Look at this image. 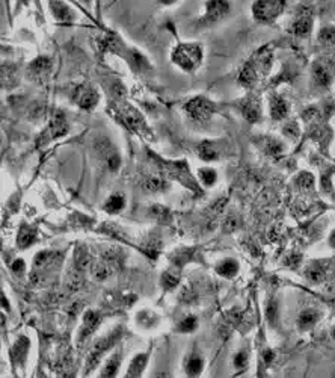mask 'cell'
I'll use <instances>...</instances> for the list:
<instances>
[{
  "label": "cell",
  "mask_w": 335,
  "mask_h": 378,
  "mask_svg": "<svg viewBox=\"0 0 335 378\" xmlns=\"http://www.w3.org/2000/svg\"><path fill=\"white\" fill-rule=\"evenodd\" d=\"M296 183H298V187L301 189H311L314 187V177L308 173H302V174H299Z\"/></svg>",
  "instance_id": "8d00e7d4"
},
{
  "label": "cell",
  "mask_w": 335,
  "mask_h": 378,
  "mask_svg": "<svg viewBox=\"0 0 335 378\" xmlns=\"http://www.w3.org/2000/svg\"><path fill=\"white\" fill-rule=\"evenodd\" d=\"M191 259H192V250H182L180 253H175L171 260H173V264L177 268H183Z\"/></svg>",
  "instance_id": "e575fe53"
},
{
  "label": "cell",
  "mask_w": 335,
  "mask_h": 378,
  "mask_svg": "<svg viewBox=\"0 0 335 378\" xmlns=\"http://www.w3.org/2000/svg\"><path fill=\"white\" fill-rule=\"evenodd\" d=\"M35 241H36V231L32 227L23 226L19 231V236H17V244L20 249H29V246L32 245Z\"/></svg>",
  "instance_id": "44dd1931"
},
{
  "label": "cell",
  "mask_w": 335,
  "mask_h": 378,
  "mask_svg": "<svg viewBox=\"0 0 335 378\" xmlns=\"http://www.w3.org/2000/svg\"><path fill=\"white\" fill-rule=\"evenodd\" d=\"M240 109L249 123H257L261 118V106L255 97H248L246 100H244L240 103Z\"/></svg>",
  "instance_id": "5bb4252c"
},
{
  "label": "cell",
  "mask_w": 335,
  "mask_h": 378,
  "mask_svg": "<svg viewBox=\"0 0 335 378\" xmlns=\"http://www.w3.org/2000/svg\"><path fill=\"white\" fill-rule=\"evenodd\" d=\"M198 176H199V180L204 183L206 187H212V185H215L217 180V174L212 168H201Z\"/></svg>",
  "instance_id": "d6a6232c"
},
{
  "label": "cell",
  "mask_w": 335,
  "mask_h": 378,
  "mask_svg": "<svg viewBox=\"0 0 335 378\" xmlns=\"http://www.w3.org/2000/svg\"><path fill=\"white\" fill-rule=\"evenodd\" d=\"M28 350H29V341L28 337H19V341L14 344L12 351H11V357L15 361V364H23L28 356Z\"/></svg>",
  "instance_id": "d6986e66"
},
{
  "label": "cell",
  "mask_w": 335,
  "mask_h": 378,
  "mask_svg": "<svg viewBox=\"0 0 335 378\" xmlns=\"http://www.w3.org/2000/svg\"><path fill=\"white\" fill-rule=\"evenodd\" d=\"M317 319H318V312L314 311V308H307V311H303L299 315L298 324H299L301 328H310V327L314 326V324L317 322Z\"/></svg>",
  "instance_id": "d4e9b609"
},
{
  "label": "cell",
  "mask_w": 335,
  "mask_h": 378,
  "mask_svg": "<svg viewBox=\"0 0 335 378\" xmlns=\"http://www.w3.org/2000/svg\"><path fill=\"white\" fill-rule=\"evenodd\" d=\"M49 12L61 25H72L76 21V11L67 0H49Z\"/></svg>",
  "instance_id": "ba28073f"
},
{
  "label": "cell",
  "mask_w": 335,
  "mask_h": 378,
  "mask_svg": "<svg viewBox=\"0 0 335 378\" xmlns=\"http://www.w3.org/2000/svg\"><path fill=\"white\" fill-rule=\"evenodd\" d=\"M77 2H79L82 6L88 8V10H89V8L92 6V0H77Z\"/></svg>",
  "instance_id": "ee69618b"
},
{
  "label": "cell",
  "mask_w": 335,
  "mask_h": 378,
  "mask_svg": "<svg viewBox=\"0 0 335 378\" xmlns=\"http://www.w3.org/2000/svg\"><path fill=\"white\" fill-rule=\"evenodd\" d=\"M305 274H307V279H308L310 282L318 283V282H321V280L323 279V275H325L323 264H322V262H317V264L310 265Z\"/></svg>",
  "instance_id": "83f0119b"
},
{
  "label": "cell",
  "mask_w": 335,
  "mask_h": 378,
  "mask_svg": "<svg viewBox=\"0 0 335 378\" xmlns=\"http://www.w3.org/2000/svg\"><path fill=\"white\" fill-rule=\"evenodd\" d=\"M163 185H165V182H163L159 176H151L148 177L147 182H145V188L148 191H160L163 188Z\"/></svg>",
  "instance_id": "74e56055"
},
{
  "label": "cell",
  "mask_w": 335,
  "mask_h": 378,
  "mask_svg": "<svg viewBox=\"0 0 335 378\" xmlns=\"http://www.w3.org/2000/svg\"><path fill=\"white\" fill-rule=\"evenodd\" d=\"M158 322H159L158 315L150 312V311H144V312L138 313V324H139V326H142L145 328H151L154 326H158Z\"/></svg>",
  "instance_id": "4316f807"
},
{
  "label": "cell",
  "mask_w": 335,
  "mask_h": 378,
  "mask_svg": "<svg viewBox=\"0 0 335 378\" xmlns=\"http://www.w3.org/2000/svg\"><path fill=\"white\" fill-rule=\"evenodd\" d=\"M74 265L77 269H79V271H85V269H87L88 266H91V256L85 246H79V249L76 250Z\"/></svg>",
  "instance_id": "484cf974"
},
{
  "label": "cell",
  "mask_w": 335,
  "mask_h": 378,
  "mask_svg": "<svg viewBox=\"0 0 335 378\" xmlns=\"http://www.w3.org/2000/svg\"><path fill=\"white\" fill-rule=\"evenodd\" d=\"M329 242H331L332 246H335V231H332V235H331V238H329Z\"/></svg>",
  "instance_id": "bcb514c9"
},
{
  "label": "cell",
  "mask_w": 335,
  "mask_h": 378,
  "mask_svg": "<svg viewBox=\"0 0 335 378\" xmlns=\"http://www.w3.org/2000/svg\"><path fill=\"white\" fill-rule=\"evenodd\" d=\"M288 114V103L281 96H274L270 98V117L275 121H281Z\"/></svg>",
  "instance_id": "9a60e30c"
},
{
  "label": "cell",
  "mask_w": 335,
  "mask_h": 378,
  "mask_svg": "<svg viewBox=\"0 0 335 378\" xmlns=\"http://www.w3.org/2000/svg\"><path fill=\"white\" fill-rule=\"evenodd\" d=\"M260 147L269 156H279L284 151V144L274 136H263L260 140Z\"/></svg>",
  "instance_id": "e0dca14e"
},
{
  "label": "cell",
  "mask_w": 335,
  "mask_h": 378,
  "mask_svg": "<svg viewBox=\"0 0 335 378\" xmlns=\"http://www.w3.org/2000/svg\"><path fill=\"white\" fill-rule=\"evenodd\" d=\"M155 2H158L159 5H162V6H174L175 3H178V2H180V0H155Z\"/></svg>",
  "instance_id": "7bdbcfd3"
},
{
  "label": "cell",
  "mask_w": 335,
  "mask_h": 378,
  "mask_svg": "<svg viewBox=\"0 0 335 378\" xmlns=\"http://www.w3.org/2000/svg\"><path fill=\"white\" fill-rule=\"evenodd\" d=\"M197 318H195V316H186V318L177 326V331H180V333H192V331L197 330Z\"/></svg>",
  "instance_id": "1f68e13d"
},
{
  "label": "cell",
  "mask_w": 335,
  "mask_h": 378,
  "mask_svg": "<svg viewBox=\"0 0 335 378\" xmlns=\"http://www.w3.org/2000/svg\"><path fill=\"white\" fill-rule=\"evenodd\" d=\"M272 64H274V52L268 45L260 48L241 68L239 82L244 87H252V85L269 74L272 70Z\"/></svg>",
  "instance_id": "6da1fadb"
},
{
  "label": "cell",
  "mask_w": 335,
  "mask_h": 378,
  "mask_svg": "<svg viewBox=\"0 0 335 378\" xmlns=\"http://www.w3.org/2000/svg\"><path fill=\"white\" fill-rule=\"evenodd\" d=\"M120 337V331H114L112 335H109L107 337H103L100 339L98 342H96L94 348H92V353L89 354V359H88V365H87V372H89L91 369H94L97 365L100 359L103 357V354L111 348V346L115 344L116 339Z\"/></svg>",
  "instance_id": "7c38bea8"
},
{
  "label": "cell",
  "mask_w": 335,
  "mask_h": 378,
  "mask_svg": "<svg viewBox=\"0 0 335 378\" xmlns=\"http://www.w3.org/2000/svg\"><path fill=\"white\" fill-rule=\"evenodd\" d=\"M248 364V356H246V353H239L236 359H235V365L236 368H244L245 365Z\"/></svg>",
  "instance_id": "ab89813d"
},
{
  "label": "cell",
  "mask_w": 335,
  "mask_h": 378,
  "mask_svg": "<svg viewBox=\"0 0 335 378\" xmlns=\"http://www.w3.org/2000/svg\"><path fill=\"white\" fill-rule=\"evenodd\" d=\"M163 165H165V171L169 173L173 177H175V179L182 180V183L188 185V187L191 188H195L193 187V179L192 176L189 173V168L188 165H186V162H163Z\"/></svg>",
  "instance_id": "4fadbf2b"
},
{
  "label": "cell",
  "mask_w": 335,
  "mask_h": 378,
  "mask_svg": "<svg viewBox=\"0 0 335 378\" xmlns=\"http://www.w3.org/2000/svg\"><path fill=\"white\" fill-rule=\"evenodd\" d=\"M148 361V354H138V356L131 360V364L129 366L127 371V377H141V374L144 372V369L147 366Z\"/></svg>",
  "instance_id": "603a6c76"
},
{
  "label": "cell",
  "mask_w": 335,
  "mask_h": 378,
  "mask_svg": "<svg viewBox=\"0 0 335 378\" xmlns=\"http://www.w3.org/2000/svg\"><path fill=\"white\" fill-rule=\"evenodd\" d=\"M313 76L317 85L329 87L335 77V64L331 59H317L313 65Z\"/></svg>",
  "instance_id": "30bf717a"
},
{
  "label": "cell",
  "mask_w": 335,
  "mask_h": 378,
  "mask_svg": "<svg viewBox=\"0 0 335 378\" xmlns=\"http://www.w3.org/2000/svg\"><path fill=\"white\" fill-rule=\"evenodd\" d=\"M67 2H69V3H72V2H73V0H67Z\"/></svg>",
  "instance_id": "c3c4849f"
},
{
  "label": "cell",
  "mask_w": 335,
  "mask_h": 378,
  "mask_svg": "<svg viewBox=\"0 0 335 378\" xmlns=\"http://www.w3.org/2000/svg\"><path fill=\"white\" fill-rule=\"evenodd\" d=\"M332 337H334V339H335V328H334V330H332Z\"/></svg>",
  "instance_id": "7dc6e473"
},
{
  "label": "cell",
  "mask_w": 335,
  "mask_h": 378,
  "mask_svg": "<svg viewBox=\"0 0 335 378\" xmlns=\"http://www.w3.org/2000/svg\"><path fill=\"white\" fill-rule=\"evenodd\" d=\"M115 107H116L115 109L116 118H118L129 130H131V132H135V134H139V135L148 132L144 115L139 112L135 106L118 102Z\"/></svg>",
  "instance_id": "8992f818"
},
{
  "label": "cell",
  "mask_w": 335,
  "mask_h": 378,
  "mask_svg": "<svg viewBox=\"0 0 335 378\" xmlns=\"http://www.w3.org/2000/svg\"><path fill=\"white\" fill-rule=\"evenodd\" d=\"M11 269H12V271H14L15 274L23 273V271H25V262H23L21 259H17V260H15L14 264H12Z\"/></svg>",
  "instance_id": "60d3db41"
},
{
  "label": "cell",
  "mask_w": 335,
  "mask_h": 378,
  "mask_svg": "<svg viewBox=\"0 0 335 378\" xmlns=\"http://www.w3.org/2000/svg\"><path fill=\"white\" fill-rule=\"evenodd\" d=\"M268 318L270 319V322H274L277 318V304L270 303L268 307Z\"/></svg>",
  "instance_id": "b9f144b4"
},
{
  "label": "cell",
  "mask_w": 335,
  "mask_h": 378,
  "mask_svg": "<svg viewBox=\"0 0 335 378\" xmlns=\"http://www.w3.org/2000/svg\"><path fill=\"white\" fill-rule=\"evenodd\" d=\"M2 300H3V307L6 308V311H10V304H8V300H6L5 294H2Z\"/></svg>",
  "instance_id": "f6af8a7d"
},
{
  "label": "cell",
  "mask_w": 335,
  "mask_h": 378,
  "mask_svg": "<svg viewBox=\"0 0 335 378\" xmlns=\"http://www.w3.org/2000/svg\"><path fill=\"white\" fill-rule=\"evenodd\" d=\"M237 271H239V264L233 259L222 260L221 264L216 266V273L225 277V279H231V277H235L237 274Z\"/></svg>",
  "instance_id": "7402d4cb"
},
{
  "label": "cell",
  "mask_w": 335,
  "mask_h": 378,
  "mask_svg": "<svg viewBox=\"0 0 335 378\" xmlns=\"http://www.w3.org/2000/svg\"><path fill=\"white\" fill-rule=\"evenodd\" d=\"M178 282H180L178 275H175L173 273H165L162 275V286H163V289H166V291H173L174 288H177Z\"/></svg>",
  "instance_id": "d590c367"
},
{
  "label": "cell",
  "mask_w": 335,
  "mask_h": 378,
  "mask_svg": "<svg viewBox=\"0 0 335 378\" xmlns=\"http://www.w3.org/2000/svg\"><path fill=\"white\" fill-rule=\"evenodd\" d=\"M202 369H204V360L198 356L191 357L188 364H186V372L191 377H198L202 372Z\"/></svg>",
  "instance_id": "f1b7e54d"
},
{
  "label": "cell",
  "mask_w": 335,
  "mask_h": 378,
  "mask_svg": "<svg viewBox=\"0 0 335 378\" xmlns=\"http://www.w3.org/2000/svg\"><path fill=\"white\" fill-rule=\"evenodd\" d=\"M202 61H204V45L201 43H178L171 52V63L188 74L198 72Z\"/></svg>",
  "instance_id": "7a4b0ae2"
},
{
  "label": "cell",
  "mask_w": 335,
  "mask_h": 378,
  "mask_svg": "<svg viewBox=\"0 0 335 378\" xmlns=\"http://www.w3.org/2000/svg\"><path fill=\"white\" fill-rule=\"evenodd\" d=\"M150 213H151V217L154 220H158L160 222H168L169 218H171L169 211L166 209L165 206H160V204H153L151 209H150Z\"/></svg>",
  "instance_id": "4dcf8cb0"
},
{
  "label": "cell",
  "mask_w": 335,
  "mask_h": 378,
  "mask_svg": "<svg viewBox=\"0 0 335 378\" xmlns=\"http://www.w3.org/2000/svg\"><path fill=\"white\" fill-rule=\"evenodd\" d=\"M283 132L288 138H293V140H294V138H298V135H299V127H298V125H296L294 121H288L287 125L284 126Z\"/></svg>",
  "instance_id": "f35d334b"
},
{
  "label": "cell",
  "mask_w": 335,
  "mask_h": 378,
  "mask_svg": "<svg viewBox=\"0 0 335 378\" xmlns=\"http://www.w3.org/2000/svg\"><path fill=\"white\" fill-rule=\"evenodd\" d=\"M287 10V0H254L251 14L254 21L260 25H275Z\"/></svg>",
  "instance_id": "277c9868"
},
{
  "label": "cell",
  "mask_w": 335,
  "mask_h": 378,
  "mask_svg": "<svg viewBox=\"0 0 335 378\" xmlns=\"http://www.w3.org/2000/svg\"><path fill=\"white\" fill-rule=\"evenodd\" d=\"M52 70V61L45 56L36 58L32 64L29 65V73L32 74L35 79H40V77H45Z\"/></svg>",
  "instance_id": "2e32d148"
},
{
  "label": "cell",
  "mask_w": 335,
  "mask_h": 378,
  "mask_svg": "<svg viewBox=\"0 0 335 378\" xmlns=\"http://www.w3.org/2000/svg\"><path fill=\"white\" fill-rule=\"evenodd\" d=\"M313 11L310 8H301V10L296 12L294 19L292 20V34L296 36L307 38L311 32H313Z\"/></svg>",
  "instance_id": "9c48e42d"
},
{
  "label": "cell",
  "mask_w": 335,
  "mask_h": 378,
  "mask_svg": "<svg viewBox=\"0 0 335 378\" xmlns=\"http://www.w3.org/2000/svg\"><path fill=\"white\" fill-rule=\"evenodd\" d=\"M197 153H198V156L206 162H212V160H216L217 158H219V151H217L215 143H212V141H202L198 145Z\"/></svg>",
  "instance_id": "ffe728a7"
},
{
  "label": "cell",
  "mask_w": 335,
  "mask_h": 378,
  "mask_svg": "<svg viewBox=\"0 0 335 378\" xmlns=\"http://www.w3.org/2000/svg\"><path fill=\"white\" fill-rule=\"evenodd\" d=\"M124 206H126L124 197L121 194H112L105 203V211L109 213H118L124 209Z\"/></svg>",
  "instance_id": "cb8c5ba5"
},
{
  "label": "cell",
  "mask_w": 335,
  "mask_h": 378,
  "mask_svg": "<svg viewBox=\"0 0 335 378\" xmlns=\"http://www.w3.org/2000/svg\"><path fill=\"white\" fill-rule=\"evenodd\" d=\"M67 132H68V123H67L65 115L62 112H58L54 114V117L50 120L49 126L45 127V130L41 135V141L45 144L49 141L56 140V138L67 135Z\"/></svg>",
  "instance_id": "8fae6325"
},
{
  "label": "cell",
  "mask_w": 335,
  "mask_h": 378,
  "mask_svg": "<svg viewBox=\"0 0 335 378\" xmlns=\"http://www.w3.org/2000/svg\"><path fill=\"white\" fill-rule=\"evenodd\" d=\"M183 111L193 123H207L213 117L216 105L206 96H195L184 103Z\"/></svg>",
  "instance_id": "5b68a950"
},
{
  "label": "cell",
  "mask_w": 335,
  "mask_h": 378,
  "mask_svg": "<svg viewBox=\"0 0 335 378\" xmlns=\"http://www.w3.org/2000/svg\"><path fill=\"white\" fill-rule=\"evenodd\" d=\"M233 11L231 0H204L198 17V28H213L228 17Z\"/></svg>",
  "instance_id": "3957f363"
},
{
  "label": "cell",
  "mask_w": 335,
  "mask_h": 378,
  "mask_svg": "<svg viewBox=\"0 0 335 378\" xmlns=\"http://www.w3.org/2000/svg\"><path fill=\"white\" fill-rule=\"evenodd\" d=\"M53 258H54L53 253H50V251H41V253H38L36 256H35L34 265L38 269H43V268H45L47 265H50V262L53 260Z\"/></svg>",
  "instance_id": "836d02e7"
},
{
  "label": "cell",
  "mask_w": 335,
  "mask_h": 378,
  "mask_svg": "<svg viewBox=\"0 0 335 378\" xmlns=\"http://www.w3.org/2000/svg\"><path fill=\"white\" fill-rule=\"evenodd\" d=\"M74 103L83 111H92L100 102L98 91L89 83H82L73 92Z\"/></svg>",
  "instance_id": "52a82bcc"
},
{
  "label": "cell",
  "mask_w": 335,
  "mask_h": 378,
  "mask_svg": "<svg viewBox=\"0 0 335 378\" xmlns=\"http://www.w3.org/2000/svg\"><path fill=\"white\" fill-rule=\"evenodd\" d=\"M100 321H101V315L98 312H94V311H87V312H85L80 339H85L87 336H89L92 333V331H94L97 328Z\"/></svg>",
  "instance_id": "ac0fdd59"
},
{
  "label": "cell",
  "mask_w": 335,
  "mask_h": 378,
  "mask_svg": "<svg viewBox=\"0 0 335 378\" xmlns=\"http://www.w3.org/2000/svg\"><path fill=\"white\" fill-rule=\"evenodd\" d=\"M120 361H121V356H118V354H115V356L109 359L106 366L103 368V371H101V377H115L118 374Z\"/></svg>",
  "instance_id": "f546056e"
}]
</instances>
